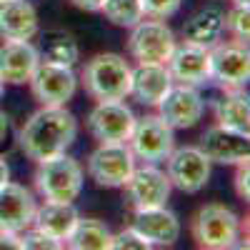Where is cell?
Returning a JSON list of instances; mask_svg holds the SVG:
<instances>
[{
	"label": "cell",
	"mask_w": 250,
	"mask_h": 250,
	"mask_svg": "<svg viewBox=\"0 0 250 250\" xmlns=\"http://www.w3.org/2000/svg\"><path fill=\"white\" fill-rule=\"evenodd\" d=\"M225 13L220 8H203L195 15H190L183 25V40L188 45H198L210 50L215 43H220L225 23H223Z\"/></svg>",
	"instance_id": "21"
},
{
	"label": "cell",
	"mask_w": 250,
	"mask_h": 250,
	"mask_svg": "<svg viewBox=\"0 0 250 250\" xmlns=\"http://www.w3.org/2000/svg\"><path fill=\"white\" fill-rule=\"evenodd\" d=\"M128 148L133 150L135 160L143 163H163L175 148L173 128L158 113L135 118V125L128 138Z\"/></svg>",
	"instance_id": "5"
},
{
	"label": "cell",
	"mask_w": 250,
	"mask_h": 250,
	"mask_svg": "<svg viewBox=\"0 0 250 250\" xmlns=\"http://www.w3.org/2000/svg\"><path fill=\"white\" fill-rule=\"evenodd\" d=\"M78 218L80 215H78L73 203H50V200H45L40 208H35L33 228H38V230H43L45 235L55 238L58 243H65V238L70 235Z\"/></svg>",
	"instance_id": "22"
},
{
	"label": "cell",
	"mask_w": 250,
	"mask_h": 250,
	"mask_svg": "<svg viewBox=\"0 0 250 250\" xmlns=\"http://www.w3.org/2000/svg\"><path fill=\"white\" fill-rule=\"evenodd\" d=\"M85 123L98 143H128L135 115L123 100H105L95 103Z\"/></svg>",
	"instance_id": "11"
},
{
	"label": "cell",
	"mask_w": 250,
	"mask_h": 250,
	"mask_svg": "<svg viewBox=\"0 0 250 250\" xmlns=\"http://www.w3.org/2000/svg\"><path fill=\"white\" fill-rule=\"evenodd\" d=\"M28 83L40 105H65L78 90V75L73 68L53 65V62H40Z\"/></svg>",
	"instance_id": "12"
},
{
	"label": "cell",
	"mask_w": 250,
	"mask_h": 250,
	"mask_svg": "<svg viewBox=\"0 0 250 250\" xmlns=\"http://www.w3.org/2000/svg\"><path fill=\"white\" fill-rule=\"evenodd\" d=\"M175 45V33L163 20H138L130 28L128 53L138 62H168Z\"/></svg>",
	"instance_id": "8"
},
{
	"label": "cell",
	"mask_w": 250,
	"mask_h": 250,
	"mask_svg": "<svg viewBox=\"0 0 250 250\" xmlns=\"http://www.w3.org/2000/svg\"><path fill=\"white\" fill-rule=\"evenodd\" d=\"M35 208L38 203L28 188L8 180L0 188V230L13 235L23 233L25 228L33 225Z\"/></svg>",
	"instance_id": "16"
},
{
	"label": "cell",
	"mask_w": 250,
	"mask_h": 250,
	"mask_svg": "<svg viewBox=\"0 0 250 250\" xmlns=\"http://www.w3.org/2000/svg\"><path fill=\"white\" fill-rule=\"evenodd\" d=\"M135 168L128 143H100L88 158V175L100 188H123Z\"/></svg>",
	"instance_id": "6"
},
{
	"label": "cell",
	"mask_w": 250,
	"mask_h": 250,
	"mask_svg": "<svg viewBox=\"0 0 250 250\" xmlns=\"http://www.w3.org/2000/svg\"><path fill=\"white\" fill-rule=\"evenodd\" d=\"M155 108H158V115L168 123L173 130H188V128H193V125H198V120L203 118L205 103H203L198 88L173 83Z\"/></svg>",
	"instance_id": "13"
},
{
	"label": "cell",
	"mask_w": 250,
	"mask_h": 250,
	"mask_svg": "<svg viewBox=\"0 0 250 250\" xmlns=\"http://www.w3.org/2000/svg\"><path fill=\"white\" fill-rule=\"evenodd\" d=\"M168 68L173 83L180 85H190V88H203L205 83H210V60H208V50L198 45H175L168 62Z\"/></svg>",
	"instance_id": "17"
},
{
	"label": "cell",
	"mask_w": 250,
	"mask_h": 250,
	"mask_svg": "<svg viewBox=\"0 0 250 250\" xmlns=\"http://www.w3.org/2000/svg\"><path fill=\"white\" fill-rule=\"evenodd\" d=\"M3 93H5V80H3V75H0V98H3Z\"/></svg>",
	"instance_id": "36"
},
{
	"label": "cell",
	"mask_w": 250,
	"mask_h": 250,
	"mask_svg": "<svg viewBox=\"0 0 250 250\" xmlns=\"http://www.w3.org/2000/svg\"><path fill=\"white\" fill-rule=\"evenodd\" d=\"M173 85V78L165 68V62H138L130 68V93L140 105L155 108L160 98Z\"/></svg>",
	"instance_id": "19"
},
{
	"label": "cell",
	"mask_w": 250,
	"mask_h": 250,
	"mask_svg": "<svg viewBox=\"0 0 250 250\" xmlns=\"http://www.w3.org/2000/svg\"><path fill=\"white\" fill-rule=\"evenodd\" d=\"M200 153L218 165H238L250 155V133H238L223 125H210L200 138Z\"/></svg>",
	"instance_id": "14"
},
{
	"label": "cell",
	"mask_w": 250,
	"mask_h": 250,
	"mask_svg": "<svg viewBox=\"0 0 250 250\" xmlns=\"http://www.w3.org/2000/svg\"><path fill=\"white\" fill-rule=\"evenodd\" d=\"M210 165L213 163L200 153V148L185 145V148H173V153L165 158V175L180 193L195 195L210 180Z\"/></svg>",
	"instance_id": "7"
},
{
	"label": "cell",
	"mask_w": 250,
	"mask_h": 250,
	"mask_svg": "<svg viewBox=\"0 0 250 250\" xmlns=\"http://www.w3.org/2000/svg\"><path fill=\"white\" fill-rule=\"evenodd\" d=\"M83 168L80 163L65 153L53 155L38 163L35 170V190L43 200L50 203H73L83 190Z\"/></svg>",
	"instance_id": "3"
},
{
	"label": "cell",
	"mask_w": 250,
	"mask_h": 250,
	"mask_svg": "<svg viewBox=\"0 0 250 250\" xmlns=\"http://www.w3.org/2000/svg\"><path fill=\"white\" fill-rule=\"evenodd\" d=\"M173 185L160 170L155 163H145L143 168H133L128 180L123 183V193L125 200L133 210H143V208H160L168 203Z\"/></svg>",
	"instance_id": "9"
},
{
	"label": "cell",
	"mask_w": 250,
	"mask_h": 250,
	"mask_svg": "<svg viewBox=\"0 0 250 250\" xmlns=\"http://www.w3.org/2000/svg\"><path fill=\"white\" fill-rule=\"evenodd\" d=\"M78 120L65 105H43L35 110L18 133V145L25 158L40 163L65 153L75 143Z\"/></svg>",
	"instance_id": "1"
},
{
	"label": "cell",
	"mask_w": 250,
	"mask_h": 250,
	"mask_svg": "<svg viewBox=\"0 0 250 250\" xmlns=\"http://www.w3.org/2000/svg\"><path fill=\"white\" fill-rule=\"evenodd\" d=\"M213 113H215V123L223 125V128L250 133V100L245 88L225 90V95L213 103Z\"/></svg>",
	"instance_id": "23"
},
{
	"label": "cell",
	"mask_w": 250,
	"mask_h": 250,
	"mask_svg": "<svg viewBox=\"0 0 250 250\" xmlns=\"http://www.w3.org/2000/svg\"><path fill=\"white\" fill-rule=\"evenodd\" d=\"M100 13L105 15L113 25L133 28L138 20H143V5L140 0H103Z\"/></svg>",
	"instance_id": "26"
},
{
	"label": "cell",
	"mask_w": 250,
	"mask_h": 250,
	"mask_svg": "<svg viewBox=\"0 0 250 250\" xmlns=\"http://www.w3.org/2000/svg\"><path fill=\"white\" fill-rule=\"evenodd\" d=\"M20 238V248L23 250H60L62 243H58L55 238L45 235L43 230H38V228H25L23 233H18Z\"/></svg>",
	"instance_id": "28"
},
{
	"label": "cell",
	"mask_w": 250,
	"mask_h": 250,
	"mask_svg": "<svg viewBox=\"0 0 250 250\" xmlns=\"http://www.w3.org/2000/svg\"><path fill=\"white\" fill-rule=\"evenodd\" d=\"M80 80L95 103L125 100L130 93V65L118 53H100L85 62Z\"/></svg>",
	"instance_id": "2"
},
{
	"label": "cell",
	"mask_w": 250,
	"mask_h": 250,
	"mask_svg": "<svg viewBox=\"0 0 250 250\" xmlns=\"http://www.w3.org/2000/svg\"><path fill=\"white\" fill-rule=\"evenodd\" d=\"M40 62H53V65H65V68H73L78 58H80V50H78V43L75 38L65 30H45L43 38H40Z\"/></svg>",
	"instance_id": "24"
},
{
	"label": "cell",
	"mask_w": 250,
	"mask_h": 250,
	"mask_svg": "<svg viewBox=\"0 0 250 250\" xmlns=\"http://www.w3.org/2000/svg\"><path fill=\"white\" fill-rule=\"evenodd\" d=\"M8 180H10V168H8L5 158H0V188H3Z\"/></svg>",
	"instance_id": "35"
},
{
	"label": "cell",
	"mask_w": 250,
	"mask_h": 250,
	"mask_svg": "<svg viewBox=\"0 0 250 250\" xmlns=\"http://www.w3.org/2000/svg\"><path fill=\"white\" fill-rule=\"evenodd\" d=\"M233 5H248V0H233Z\"/></svg>",
	"instance_id": "37"
},
{
	"label": "cell",
	"mask_w": 250,
	"mask_h": 250,
	"mask_svg": "<svg viewBox=\"0 0 250 250\" xmlns=\"http://www.w3.org/2000/svg\"><path fill=\"white\" fill-rule=\"evenodd\" d=\"M235 193L240 200H248L250 198V168H248V160L238 163V170H235Z\"/></svg>",
	"instance_id": "31"
},
{
	"label": "cell",
	"mask_w": 250,
	"mask_h": 250,
	"mask_svg": "<svg viewBox=\"0 0 250 250\" xmlns=\"http://www.w3.org/2000/svg\"><path fill=\"white\" fill-rule=\"evenodd\" d=\"M70 3L80 10H88V13H100V5L103 0H70Z\"/></svg>",
	"instance_id": "33"
},
{
	"label": "cell",
	"mask_w": 250,
	"mask_h": 250,
	"mask_svg": "<svg viewBox=\"0 0 250 250\" xmlns=\"http://www.w3.org/2000/svg\"><path fill=\"white\" fill-rule=\"evenodd\" d=\"M8 135H10V118H8V113L0 110V145L8 140Z\"/></svg>",
	"instance_id": "34"
},
{
	"label": "cell",
	"mask_w": 250,
	"mask_h": 250,
	"mask_svg": "<svg viewBox=\"0 0 250 250\" xmlns=\"http://www.w3.org/2000/svg\"><path fill=\"white\" fill-rule=\"evenodd\" d=\"M193 240L208 250H228L240 245V218L220 203H208L193 215Z\"/></svg>",
	"instance_id": "4"
},
{
	"label": "cell",
	"mask_w": 250,
	"mask_h": 250,
	"mask_svg": "<svg viewBox=\"0 0 250 250\" xmlns=\"http://www.w3.org/2000/svg\"><path fill=\"white\" fill-rule=\"evenodd\" d=\"M210 60V80H215L223 90L245 88L250 80V53L245 43H215L208 50Z\"/></svg>",
	"instance_id": "10"
},
{
	"label": "cell",
	"mask_w": 250,
	"mask_h": 250,
	"mask_svg": "<svg viewBox=\"0 0 250 250\" xmlns=\"http://www.w3.org/2000/svg\"><path fill=\"white\" fill-rule=\"evenodd\" d=\"M140 5H143V15L155 20H168L180 10L183 0H140Z\"/></svg>",
	"instance_id": "29"
},
{
	"label": "cell",
	"mask_w": 250,
	"mask_h": 250,
	"mask_svg": "<svg viewBox=\"0 0 250 250\" xmlns=\"http://www.w3.org/2000/svg\"><path fill=\"white\" fill-rule=\"evenodd\" d=\"M38 35V13L28 0H0V38L33 40Z\"/></svg>",
	"instance_id": "20"
},
{
	"label": "cell",
	"mask_w": 250,
	"mask_h": 250,
	"mask_svg": "<svg viewBox=\"0 0 250 250\" xmlns=\"http://www.w3.org/2000/svg\"><path fill=\"white\" fill-rule=\"evenodd\" d=\"M223 23H225V30L230 33L238 43L248 45V38H250V8L248 5H233L225 13Z\"/></svg>",
	"instance_id": "27"
},
{
	"label": "cell",
	"mask_w": 250,
	"mask_h": 250,
	"mask_svg": "<svg viewBox=\"0 0 250 250\" xmlns=\"http://www.w3.org/2000/svg\"><path fill=\"white\" fill-rule=\"evenodd\" d=\"M110 228L98 218H78L65 243L73 250H110Z\"/></svg>",
	"instance_id": "25"
},
{
	"label": "cell",
	"mask_w": 250,
	"mask_h": 250,
	"mask_svg": "<svg viewBox=\"0 0 250 250\" xmlns=\"http://www.w3.org/2000/svg\"><path fill=\"white\" fill-rule=\"evenodd\" d=\"M38 65L40 55L30 40H5L0 45V75L10 85H25Z\"/></svg>",
	"instance_id": "18"
},
{
	"label": "cell",
	"mask_w": 250,
	"mask_h": 250,
	"mask_svg": "<svg viewBox=\"0 0 250 250\" xmlns=\"http://www.w3.org/2000/svg\"><path fill=\"white\" fill-rule=\"evenodd\" d=\"M0 250H23L20 248V238L13 233H3L0 230Z\"/></svg>",
	"instance_id": "32"
},
{
	"label": "cell",
	"mask_w": 250,
	"mask_h": 250,
	"mask_svg": "<svg viewBox=\"0 0 250 250\" xmlns=\"http://www.w3.org/2000/svg\"><path fill=\"white\" fill-rule=\"evenodd\" d=\"M150 245L145 243L133 228H128V230H120L110 238V250H148Z\"/></svg>",
	"instance_id": "30"
},
{
	"label": "cell",
	"mask_w": 250,
	"mask_h": 250,
	"mask_svg": "<svg viewBox=\"0 0 250 250\" xmlns=\"http://www.w3.org/2000/svg\"><path fill=\"white\" fill-rule=\"evenodd\" d=\"M130 228L150 248H173L180 238V220L165 205L133 210Z\"/></svg>",
	"instance_id": "15"
}]
</instances>
